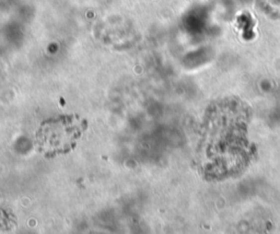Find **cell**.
<instances>
[{"label":"cell","instance_id":"obj_1","mask_svg":"<svg viewBox=\"0 0 280 234\" xmlns=\"http://www.w3.org/2000/svg\"><path fill=\"white\" fill-rule=\"evenodd\" d=\"M88 128V122L77 114L49 117L41 123L35 133L36 150L46 159L73 151Z\"/></svg>","mask_w":280,"mask_h":234}]
</instances>
